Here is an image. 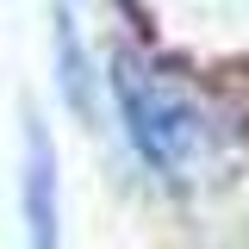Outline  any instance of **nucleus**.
<instances>
[{
  "mask_svg": "<svg viewBox=\"0 0 249 249\" xmlns=\"http://www.w3.org/2000/svg\"><path fill=\"white\" fill-rule=\"evenodd\" d=\"M112 100H119L124 137L137 143V156L150 162L156 175L181 181L187 168H193V156H199V137H206V131H199V112H193L162 75H150L137 56L112 62Z\"/></svg>",
  "mask_w": 249,
  "mask_h": 249,
  "instance_id": "1",
  "label": "nucleus"
},
{
  "mask_svg": "<svg viewBox=\"0 0 249 249\" xmlns=\"http://www.w3.org/2000/svg\"><path fill=\"white\" fill-rule=\"evenodd\" d=\"M25 249H56L62 243V218H56V150H50V131L37 119H25Z\"/></svg>",
  "mask_w": 249,
  "mask_h": 249,
  "instance_id": "2",
  "label": "nucleus"
},
{
  "mask_svg": "<svg viewBox=\"0 0 249 249\" xmlns=\"http://www.w3.org/2000/svg\"><path fill=\"white\" fill-rule=\"evenodd\" d=\"M56 75H62V100L88 119L93 112V93H88V56H81V37H75V19L56 13Z\"/></svg>",
  "mask_w": 249,
  "mask_h": 249,
  "instance_id": "3",
  "label": "nucleus"
}]
</instances>
